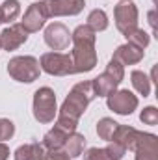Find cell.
<instances>
[{
    "label": "cell",
    "instance_id": "obj_4",
    "mask_svg": "<svg viewBox=\"0 0 158 160\" xmlns=\"http://www.w3.org/2000/svg\"><path fill=\"white\" fill-rule=\"evenodd\" d=\"M7 73L9 77L22 84H32L39 78L41 67L37 58L34 56H15L7 62Z\"/></svg>",
    "mask_w": 158,
    "mask_h": 160
},
{
    "label": "cell",
    "instance_id": "obj_26",
    "mask_svg": "<svg viewBox=\"0 0 158 160\" xmlns=\"http://www.w3.org/2000/svg\"><path fill=\"white\" fill-rule=\"evenodd\" d=\"M84 160H112V158H110V155L106 153V149L89 147V149L84 153Z\"/></svg>",
    "mask_w": 158,
    "mask_h": 160
},
{
    "label": "cell",
    "instance_id": "obj_18",
    "mask_svg": "<svg viewBox=\"0 0 158 160\" xmlns=\"http://www.w3.org/2000/svg\"><path fill=\"white\" fill-rule=\"evenodd\" d=\"M84 147H86V138H84V134H80V132H73V134H69V138L65 140V145H63V153H67L69 155V158H77L80 157L82 153H84Z\"/></svg>",
    "mask_w": 158,
    "mask_h": 160
},
{
    "label": "cell",
    "instance_id": "obj_29",
    "mask_svg": "<svg viewBox=\"0 0 158 160\" xmlns=\"http://www.w3.org/2000/svg\"><path fill=\"white\" fill-rule=\"evenodd\" d=\"M149 24L153 28V36L156 34V9H151L149 11Z\"/></svg>",
    "mask_w": 158,
    "mask_h": 160
},
{
    "label": "cell",
    "instance_id": "obj_21",
    "mask_svg": "<svg viewBox=\"0 0 158 160\" xmlns=\"http://www.w3.org/2000/svg\"><path fill=\"white\" fill-rule=\"evenodd\" d=\"M87 26L97 34V32H104L108 28V15L102 9H93L87 15Z\"/></svg>",
    "mask_w": 158,
    "mask_h": 160
},
{
    "label": "cell",
    "instance_id": "obj_14",
    "mask_svg": "<svg viewBox=\"0 0 158 160\" xmlns=\"http://www.w3.org/2000/svg\"><path fill=\"white\" fill-rule=\"evenodd\" d=\"M143 54H145V50L134 47L132 43H125V45L117 47V50L114 52V60L119 62L123 67L125 65H136L143 60Z\"/></svg>",
    "mask_w": 158,
    "mask_h": 160
},
{
    "label": "cell",
    "instance_id": "obj_22",
    "mask_svg": "<svg viewBox=\"0 0 158 160\" xmlns=\"http://www.w3.org/2000/svg\"><path fill=\"white\" fill-rule=\"evenodd\" d=\"M117 125L119 123L117 121H114L112 118H102V119H99V123H97V134H99V138L110 142L114 130L117 128Z\"/></svg>",
    "mask_w": 158,
    "mask_h": 160
},
{
    "label": "cell",
    "instance_id": "obj_31",
    "mask_svg": "<svg viewBox=\"0 0 158 160\" xmlns=\"http://www.w3.org/2000/svg\"><path fill=\"white\" fill-rule=\"evenodd\" d=\"M0 24H2V19H0Z\"/></svg>",
    "mask_w": 158,
    "mask_h": 160
},
{
    "label": "cell",
    "instance_id": "obj_23",
    "mask_svg": "<svg viewBox=\"0 0 158 160\" xmlns=\"http://www.w3.org/2000/svg\"><path fill=\"white\" fill-rule=\"evenodd\" d=\"M126 41L128 43H132L134 47H138V48H147L149 47V43H151V36L145 32V30H141V28H136L130 36H126Z\"/></svg>",
    "mask_w": 158,
    "mask_h": 160
},
{
    "label": "cell",
    "instance_id": "obj_25",
    "mask_svg": "<svg viewBox=\"0 0 158 160\" xmlns=\"http://www.w3.org/2000/svg\"><path fill=\"white\" fill-rule=\"evenodd\" d=\"M15 134V125L13 121L9 119H0V142H6V140H11Z\"/></svg>",
    "mask_w": 158,
    "mask_h": 160
},
{
    "label": "cell",
    "instance_id": "obj_24",
    "mask_svg": "<svg viewBox=\"0 0 158 160\" xmlns=\"http://www.w3.org/2000/svg\"><path fill=\"white\" fill-rule=\"evenodd\" d=\"M140 119H141V123H145V125L155 127V125L158 123V110L155 108V106H147V108H143L141 114H140Z\"/></svg>",
    "mask_w": 158,
    "mask_h": 160
},
{
    "label": "cell",
    "instance_id": "obj_17",
    "mask_svg": "<svg viewBox=\"0 0 158 160\" xmlns=\"http://www.w3.org/2000/svg\"><path fill=\"white\" fill-rule=\"evenodd\" d=\"M45 153L47 151L39 142H30V143H24V145L17 147L13 157H15V160H43Z\"/></svg>",
    "mask_w": 158,
    "mask_h": 160
},
{
    "label": "cell",
    "instance_id": "obj_3",
    "mask_svg": "<svg viewBox=\"0 0 158 160\" xmlns=\"http://www.w3.org/2000/svg\"><path fill=\"white\" fill-rule=\"evenodd\" d=\"M125 78V67L116 62L114 58L108 62V65H106V71L102 73V75H99L97 78H93V89H95V95H99V97H108V95H112L116 89H117V86L123 82Z\"/></svg>",
    "mask_w": 158,
    "mask_h": 160
},
{
    "label": "cell",
    "instance_id": "obj_10",
    "mask_svg": "<svg viewBox=\"0 0 158 160\" xmlns=\"http://www.w3.org/2000/svg\"><path fill=\"white\" fill-rule=\"evenodd\" d=\"M45 43L52 50H65L71 41V32L65 24L62 22H52L45 28Z\"/></svg>",
    "mask_w": 158,
    "mask_h": 160
},
{
    "label": "cell",
    "instance_id": "obj_19",
    "mask_svg": "<svg viewBox=\"0 0 158 160\" xmlns=\"http://www.w3.org/2000/svg\"><path fill=\"white\" fill-rule=\"evenodd\" d=\"M130 82H132V86H134V89L140 93V95H143V97H149L151 95V80L149 77L143 73V71H132L130 73Z\"/></svg>",
    "mask_w": 158,
    "mask_h": 160
},
{
    "label": "cell",
    "instance_id": "obj_30",
    "mask_svg": "<svg viewBox=\"0 0 158 160\" xmlns=\"http://www.w3.org/2000/svg\"><path fill=\"white\" fill-rule=\"evenodd\" d=\"M7 157H9V147L4 142H0V160H7Z\"/></svg>",
    "mask_w": 158,
    "mask_h": 160
},
{
    "label": "cell",
    "instance_id": "obj_20",
    "mask_svg": "<svg viewBox=\"0 0 158 160\" xmlns=\"http://www.w3.org/2000/svg\"><path fill=\"white\" fill-rule=\"evenodd\" d=\"M21 15V2L19 0H6L0 6V19L2 22H13Z\"/></svg>",
    "mask_w": 158,
    "mask_h": 160
},
{
    "label": "cell",
    "instance_id": "obj_28",
    "mask_svg": "<svg viewBox=\"0 0 158 160\" xmlns=\"http://www.w3.org/2000/svg\"><path fill=\"white\" fill-rule=\"evenodd\" d=\"M43 160H71V158H69L67 153H63L62 149H58V151H47Z\"/></svg>",
    "mask_w": 158,
    "mask_h": 160
},
{
    "label": "cell",
    "instance_id": "obj_7",
    "mask_svg": "<svg viewBox=\"0 0 158 160\" xmlns=\"http://www.w3.org/2000/svg\"><path fill=\"white\" fill-rule=\"evenodd\" d=\"M114 17L117 30L125 38L138 28V8L132 0H121L114 9Z\"/></svg>",
    "mask_w": 158,
    "mask_h": 160
},
{
    "label": "cell",
    "instance_id": "obj_15",
    "mask_svg": "<svg viewBox=\"0 0 158 160\" xmlns=\"http://www.w3.org/2000/svg\"><path fill=\"white\" fill-rule=\"evenodd\" d=\"M138 136H140V130H136L134 127H130V125H117V128L114 130L110 142H117L119 145H123L126 151H134Z\"/></svg>",
    "mask_w": 158,
    "mask_h": 160
},
{
    "label": "cell",
    "instance_id": "obj_12",
    "mask_svg": "<svg viewBox=\"0 0 158 160\" xmlns=\"http://www.w3.org/2000/svg\"><path fill=\"white\" fill-rule=\"evenodd\" d=\"M134 153L136 160H158V138L151 132H140Z\"/></svg>",
    "mask_w": 158,
    "mask_h": 160
},
{
    "label": "cell",
    "instance_id": "obj_6",
    "mask_svg": "<svg viewBox=\"0 0 158 160\" xmlns=\"http://www.w3.org/2000/svg\"><path fill=\"white\" fill-rule=\"evenodd\" d=\"M39 67L52 77L75 75L73 58H71V54H63V52H45L39 60Z\"/></svg>",
    "mask_w": 158,
    "mask_h": 160
},
{
    "label": "cell",
    "instance_id": "obj_1",
    "mask_svg": "<svg viewBox=\"0 0 158 160\" xmlns=\"http://www.w3.org/2000/svg\"><path fill=\"white\" fill-rule=\"evenodd\" d=\"M95 89H93V82L91 80H84L78 82L77 86H73V89L69 91V95L65 97L58 118H56V125L62 127L63 130H67L69 134L77 130L78 127V119L82 114L86 112L87 104L95 99Z\"/></svg>",
    "mask_w": 158,
    "mask_h": 160
},
{
    "label": "cell",
    "instance_id": "obj_2",
    "mask_svg": "<svg viewBox=\"0 0 158 160\" xmlns=\"http://www.w3.org/2000/svg\"><path fill=\"white\" fill-rule=\"evenodd\" d=\"M71 41H73L71 58H73L75 73H89V71H93L95 65H97V60H99L97 50H95V41H97L95 32L87 24H80L71 34Z\"/></svg>",
    "mask_w": 158,
    "mask_h": 160
},
{
    "label": "cell",
    "instance_id": "obj_5",
    "mask_svg": "<svg viewBox=\"0 0 158 160\" xmlns=\"http://www.w3.org/2000/svg\"><path fill=\"white\" fill-rule=\"evenodd\" d=\"M58 116V106H56V93L50 88H39L34 93V118L43 125L52 123Z\"/></svg>",
    "mask_w": 158,
    "mask_h": 160
},
{
    "label": "cell",
    "instance_id": "obj_16",
    "mask_svg": "<svg viewBox=\"0 0 158 160\" xmlns=\"http://www.w3.org/2000/svg\"><path fill=\"white\" fill-rule=\"evenodd\" d=\"M71 134H73V132H71ZM67 138H69V132L63 130L62 127L54 125V127L43 136V143H41V145L45 147V151H58V149H63Z\"/></svg>",
    "mask_w": 158,
    "mask_h": 160
},
{
    "label": "cell",
    "instance_id": "obj_9",
    "mask_svg": "<svg viewBox=\"0 0 158 160\" xmlns=\"http://www.w3.org/2000/svg\"><path fill=\"white\" fill-rule=\"evenodd\" d=\"M48 15H47V8H45V0L43 2H34L28 6V9L24 11V17L21 21L22 28L28 32V34H34V32H39L41 28L45 26Z\"/></svg>",
    "mask_w": 158,
    "mask_h": 160
},
{
    "label": "cell",
    "instance_id": "obj_11",
    "mask_svg": "<svg viewBox=\"0 0 158 160\" xmlns=\"http://www.w3.org/2000/svg\"><path fill=\"white\" fill-rule=\"evenodd\" d=\"M86 0H45L47 15L50 17H65V15H78L84 9Z\"/></svg>",
    "mask_w": 158,
    "mask_h": 160
},
{
    "label": "cell",
    "instance_id": "obj_27",
    "mask_svg": "<svg viewBox=\"0 0 158 160\" xmlns=\"http://www.w3.org/2000/svg\"><path fill=\"white\" fill-rule=\"evenodd\" d=\"M104 149H106V153L110 155V158L112 160H121L125 155H126V149H125L123 145H119L117 142H110Z\"/></svg>",
    "mask_w": 158,
    "mask_h": 160
},
{
    "label": "cell",
    "instance_id": "obj_8",
    "mask_svg": "<svg viewBox=\"0 0 158 160\" xmlns=\"http://www.w3.org/2000/svg\"><path fill=\"white\" fill-rule=\"evenodd\" d=\"M106 104L119 116H130L138 108V97L128 89H116L112 95L106 97Z\"/></svg>",
    "mask_w": 158,
    "mask_h": 160
},
{
    "label": "cell",
    "instance_id": "obj_13",
    "mask_svg": "<svg viewBox=\"0 0 158 160\" xmlns=\"http://www.w3.org/2000/svg\"><path fill=\"white\" fill-rule=\"evenodd\" d=\"M28 39V32L22 28V24H11L9 28L2 30L0 34V48L4 50H17L21 45H24Z\"/></svg>",
    "mask_w": 158,
    "mask_h": 160
}]
</instances>
